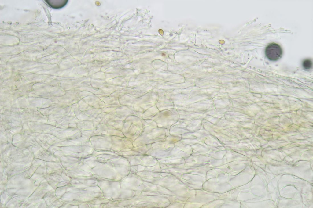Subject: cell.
<instances>
[{"instance_id": "cell-1", "label": "cell", "mask_w": 313, "mask_h": 208, "mask_svg": "<svg viewBox=\"0 0 313 208\" xmlns=\"http://www.w3.org/2000/svg\"><path fill=\"white\" fill-rule=\"evenodd\" d=\"M265 52L267 58L273 61L277 60L280 58L282 53L281 47L274 43L268 45L266 48Z\"/></svg>"}, {"instance_id": "cell-2", "label": "cell", "mask_w": 313, "mask_h": 208, "mask_svg": "<svg viewBox=\"0 0 313 208\" xmlns=\"http://www.w3.org/2000/svg\"><path fill=\"white\" fill-rule=\"evenodd\" d=\"M46 2L52 8L58 9L65 6L68 0H45Z\"/></svg>"}, {"instance_id": "cell-3", "label": "cell", "mask_w": 313, "mask_h": 208, "mask_svg": "<svg viewBox=\"0 0 313 208\" xmlns=\"http://www.w3.org/2000/svg\"><path fill=\"white\" fill-rule=\"evenodd\" d=\"M303 66L306 69H310L312 66V61L309 59H305L303 63Z\"/></svg>"}]
</instances>
